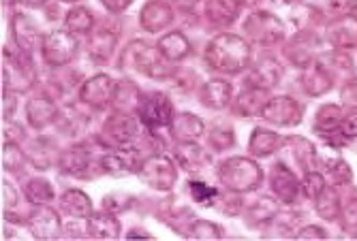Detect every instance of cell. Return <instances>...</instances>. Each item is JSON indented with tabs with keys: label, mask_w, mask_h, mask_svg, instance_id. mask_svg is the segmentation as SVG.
<instances>
[{
	"label": "cell",
	"mask_w": 357,
	"mask_h": 241,
	"mask_svg": "<svg viewBox=\"0 0 357 241\" xmlns=\"http://www.w3.org/2000/svg\"><path fill=\"white\" fill-rule=\"evenodd\" d=\"M11 30L15 34V43L24 54H32L39 47V30L26 15H15L11 22Z\"/></svg>",
	"instance_id": "cell-13"
},
{
	"label": "cell",
	"mask_w": 357,
	"mask_h": 241,
	"mask_svg": "<svg viewBox=\"0 0 357 241\" xmlns=\"http://www.w3.org/2000/svg\"><path fill=\"white\" fill-rule=\"evenodd\" d=\"M208 64L220 73H240L250 62V45L238 34H218L208 45Z\"/></svg>",
	"instance_id": "cell-1"
},
{
	"label": "cell",
	"mask_w": 357,
	"mask_h": 241,
	"mask_svg": "<svg viewBox=\"0 0 357 241\" xmlns=\"http://www.w3.org/2000/svg\"><path fill=\"white\" fill-rule=\"evenodd\" d=\"M103 3H105V7L112 9V11H122L124 7L131 5V0H103Z\"/></svg>",
	"instance_id": "cell-43"
},
{
	"label": "cell",
	"mask_w": 357,
	"mask_h": 241,
	"mask_svg": "<svg viewBox=\"0 0 357 241\" xmlns=\"http://www.w3.org/2000/svg\"><path fill=\"white\" fill-rule=\"evenodd\" d=\"M302 84H304L308 94L321 96V94H326L332 88V77L328 75L326 68L314 64V66H306V71L302 75Z\"/></svg>",
	"instance_id": "cell-20"
},
{
	"label": "cell",
	"mask_w": 357,
	"mask_h": 241,
	"mask_svg": "<svg viewBox=\"0 0 357 241\" xmlns=\"http://www.w3.org/2000/svg\"><path fill=\"white\" fill-rule=\"evenodd\" d=\"M41 49H43V58L50 66H64L73 60L77 41L73 34L56 30V32L45 34L41 41Z\"/></svg>",
	"instance_id": "cell-5"
},
{
	"label": "cell",
	"mask_w": 357,
	"mask_h": 241,
	"mask_svg": "<svg viewBox=\"0 0 357 241\" xmlns=\"http://www.w3.org/2000/svg\"><path fill=\"white\" fill-rule=\"evenodd\" d=\"M357 9V0H330V11L336 15H351Z\"/></svg>",
	"instance_id": "cell-39"
},
{
	"label": "cell",
	"mask_w": 357,
	"mask_h": 241,
	"mask_svg": "<svg viewBox=\"0 0 357 241\" xmlns=\"http://www.w3.org/2000/svg\"><path fill=\"white\" fill-rule=\"evenodd\" d=\"M174 20V11L169 5L158 3V0H152L142 9V26L148 32H158L172 24Z\"/></svg>",
	"instance_id": "cell-12"
},
{
	"label": "cell",
	"mask_w": 357,
	"mask_h": 241,
	"mask_svg": "<svg viewBox=\"0 0 357 241\" xmlns=\"http://www.w3.org/2000/svg\"><path fill=\"white\" fill-rule=\"evenodd\" d=\"M28 120H30L32 126L43 128V126H47V124H52L56 120V107L45 98L32 100L28 105Z\"/></svg>",
	"instance_id": "cell-26"
},
{
	"label": "cell",
	"mask_w": 357,
	"mask_h": 241,
	"mask_svg": "<svg viewBox=\"0 0 357 241\" xmlns=\"http://www.w3.org/2000/svg\"><path fill=\"white\" fill-rule=\"evenodd\" d=\"M26 196L35 205H45L54 199V190L45 180H32L26 188Z\"/></svg>",
	"instance_id": "cell-33"
},
{
	"label": "cell",
	"mask_w": 357,
	"mask_h": 241,
	"mask_svg": "<svg viewBox=\"0 0 357 241\" xmlns=\"http://www.w3.org/2000/svg\"><path fill=\"white\" fill-rule=\"evenodd\" d=\"M105 134L109 137V143L118 150H124V152H133L135 148V141H137V124L133 122V118H128L126 114L122 116H114L105 122L103 126Z\"/></svg>",
	"instance_id": "cell-7"
},
{
	"label": "cell",
	"mask_w": 357,
	"mask_h": 241,
	"mask_svg": "<svg viewBox=\"0 0 357 241\" xmlns=\"http://www.w3.org/2000/svg\"><path fill=\"white\" fill-rule=\"evenodd\" d=\"M101 164H103V169L105 171H109V173H114V176H118V173H124V171H128V164L126 160H124V156H120V154H109V156H105L103 160H101Z\"/></svg>",
	"instance_id": "cell-35"
},
{
	"label": "cell",
	"mask_w": 357,
	"mask_h": 241,
	"mask_svg": "<svg viewBox=\"0 0 357 241\" xmlns=\"http://www.w3.org/2000/svg\"><path fill=\"white\" fill-rule=\"evenodd\" d=\"M344 220H347L349 226H357V201L347 205V210H344Z\"/></svg>",
	"instance_id": "cell-42"
},
{
	"label": "cell",
	"mask_w": 357,
	"mask_h": 241,
	"mask_svg": "<svg viewBox=\"0 0 357 241\" xmlns=\"http://www.w3.org/2000/svg\"><path fill=\"white\" fill-rule=\"evenodd\" d=\"M206 13H208L210 22L225 26V24L236 22V17L240 13V5L236 3V0H208Z\"/></svg>",
	"instance_id": "cell-19"
},
{
	"label": "cell",
	"mask_w": 357,
	"mask_h": 241,
	"mask_svg": "<svg viewBox=\"0 0 357 241\" xmlns=\"http://www.w3.org/2000/svg\"><path fill=\"white\" fill-rule=\"evenodd\" d=\"M116 43H118V34H116V32H112V30H107V28H99V30H96V32L92 34V37H90L88 52H90L92 60H96V62H105V60L112 56Z\"/></svg>",
	"instance_id": "cell-16"
},
{
	"label": "cell",
	"mask_w": 357,
	"mask_h": 241,
	"mask_svg": "<svg viewBox=\"0 0 357 241\" xmlns=\"http://www.w3.org/2000/svg\"><path fill=\"white\" fill-rule=\"evenodd\" d=\"M190 192H192V199L199 201V203H208L210 199L216 196V188L206 186L202 182H190Z\"/></svg>",
	"instance_id": "cell-36"
},
{
	"label": "cell",
	"mask_w": 357,
	"mask_h": 241,
	"mask_svg": "<svg viewBox=\"0 0 357 241\" xmlns=\"http://www.w3.org/2000/svg\"><path fill=\"white\" fill-rule=\"evenodd\" d=\"M202 100H204V105H208L212 109L227 107L231 100V84L220 81V79L208 81L202 90Z\"/></svg>",
	"instance_id": "cell-17"
},
{
	"label": "cell",
	"mask_w": 357,
	"mask_h": 241,
	"mask_svg": "<svg viewBox=\"0 0 357 241\" xmlns=\"http://www.w3.org/2000/svg\"><path fill=\"white\" fill-rule=\"evenodd\" d=\"M122 64H133L139 73L152 77V79H167L174 68H169L167 58L160 54L158 47H152L148 43H131L126 49V56L122 58Z\"/></svg>",
	"instance_id": "cell-2"
},
{
	"label": "cell",
	"mask_w": 357,
	"mask_h": 241,
	"mask_svg": "<svg viewBox=\"0 0 357 241\" xmlns=\"http://www.w3.org/2000/svg\"><path fill=\"white\" fill-rule=\"evenodd\" d=\"M246 34L257 41V43H264V45H270V43H276L280 37H282V26L280 22L270 15V13H255L248 22H246Z\"/></svg>",
	"instance_id": "cell-9"
},
{
	"label": "cell",
	"mask_w": 357,
	"mask_h": 241,
	"mask_svg": "<svg viewBox=\"0 0 357 241\" xmlns=\"http://www.w3.org/2000/svg\"><path fill=\"white\" fill-rule=\"evenodd\" d=\"M137 116H139L142 124H146L150 128L167 126L174 120L172 100L165 94H160V92L142 94L139 107H137Z\"/></svg>",
	"instance_id": "cell-4"
},
{
	"label": "cell",
	"mask_w": 357,
	"mask_h": 241,
	"mask_svg": "<svg viewBox=\"0 0 357 241\" xmlns=\"http://www.w3.org/2000/svg\"><path fill=\"white\" fill-rule=\"evenodd\" d=\"M266 107V100H264V88H250L248 92H244L238 100V114L244 116H255V114H261V109Z\"/></svg>",
	"instance_id": "cell-28"
},
{
	"label": "cell",
	"mask_w": 357,
	"mask_h": 241,
	"mask_svg": "<svg viewBox=\"0 0 357 241\" xmlns=\"http://www.w3.org/2000/svg\"><path fill=\"white\" fill-rule=\"evenodd\" d=\"M280 146L278 134L268 132V130H255L252 139H250V152L257 156H270L276 152V148Z\"/></svg>",
	"instance_id": "cell-27"
},
{
	"label": "cell",
	"mask_w": 357,
	"mask_h": 241,
	"mask_svg": "<svg viewBox=\"0 0 357 241\" xmlns=\"http://www.w3.org/2000/svg\"><path fill=\"white\" fill-rule=\"evenodd\" d=\"M272 188L274 192L278 194L280 201L284 203H294L296 196H298V180L296 176L291 173V171L284 166V164H276L274 166V176H272Z\"/></svg>",
	"instance_id": "cell-14"
},
{
	"label": "cell",
	"mask_w": 357,
	"mask_h": 241,
	"mask_svg": "<svg viewBox=\"0 0 357 241\" xmlns=\"http://www.w3.org/2000/svg\"><path fill=\"white\" fill-rule=\"evenodd\" d=\"M178 3L182 5V7H188V5H195L197 0H178Z\"/></svg>",
	"instance_id": "cell-45"
},
{
	"label": "cell",
	"mask_w": 357,
	"mask_h": 241,
	"mask_svg": "<svg viewBox=\"0 0 357 241\" xmlns=\"http://www.w3.org/2000/svg\"><path fill=\"white\" fill-rule=\"evenodd\" d=\"M328 37L336 47H357V17L342 15L328 28Z\"/></svg>",
	"instance_id": "cell-11"
},
{
	"label": "cell",
	"mask_w": 357,
	"mask_h": 241,
	"mask_svg": "<svg viewBox=\"0 0 357 241\" xmlns=\"http://www.w3.org/2000/svg\"><path fill=\"white\" fill-rule=\"evenodd\" d=\"M323 190H326V180H323L321 173H314V171H310V173L306 176L304 180V192L312 199H317Z\"/></svg>",
	"instance_id": "cell-34"
},
{
	"label": "cell",
	"mask_w": 357,
	"mask_h": 241,
	"mask_svg": "<svg viewBox=\"0 0 357 241\" xmlns=\"http://www.w3.org/2000/svg\"><path fill=\"white\" fill-rule=\"evenodd\" d=\"M308 237H312V239H326V231H321L319 226H306V228H302L298 233V239H308Z\"/></svg>",
	"instance_id": "cell-41"
},
{
	"label": "cell",
	"mask_w": 357,
	"mask_h": 241,
	"mask_svg": "<svg viewBox=\"0 0 357 241\" xmlns=\"http://www.w3.org/2000/svg\"><path fill=\"white\" fill-rule=\"evenodd\" d=\"M22 5H26V7H41L45 0H20Z\"/></svg>",
	"instance_id": "cell-44"
},
{
	"label": "cell",
	"mask_w": 357,
	"mask_h": 241,
	"mask_svg": "<svg viewBox=\"0 0 357 241\" xmlns=\"http://www.w3.org/2000/svg\"><path fill=\"white\" fill-rule=\"evenodd\" d=\"M192 235L197 239H218L220 237V231L208 222H197L192 226Z\"/></svg>",
	"instance_id": "cell-38"
},
{
	"label": "cell",
	"mask_w": 357,
	"mask_h": 241,
	"mask_svg": "<svg viewBox=\"0 0 357 241\" xmlns=\"http://www.w3.org/2000/svg\"><path fill=\"white\" fill-rule=\"evenodd\" d=\"M62 3H75V0H62Z\"/></svg>",
	"instance_id": "cell-46"
},
{
	"label": "cell",
	"mask_w": 357,
	"mask_h": 241,
	"mask_svg": "<svg viewBox=\"0 0 357 241\" xmlns=\"http://www.w3.org/2000/svg\"><path fill=\"white\" fill-rule=\"evenodd\" d=\"M88 158H90V156H88L86 148L77 146V148L69 150L67 154L62 156L60 169L64 171V173H79V171H84V169L88 166Z\"/></svg>",
	"instance_id": "cell-30"
},
{
	"label": "cell",
	"mask_w": 357,
	"mask_h": 241,
	"mask_svg": "<svg viewBox=\"0 0 357 241\" xmlns=\"http://www.w3.org/2000/svg\"><path fill=\"white\" fill-rule=\"evenodd\" d=\"M92 24H94L92 13L86 11V9H82V7H77V9H73V11L67 13V30L73 32V34H86V32H90Z\"/></svg>",
	"instance_id": "cell-31"
},
{
	"label": "cell",
	"mask_w": 357,
	"mask_h": 241,
	"mask_svg": "<svg viewBox=\"0 0 357 241\" xmlns=\"http://www.w3.org/2000/svg\"><path fill=\"white\" fill-rule=\"evenodd\" d=\"M88 235L96 239H116L120 235V224L114 216L107 214H96L88 218Z\"/></svg>",
	"instance_id": "cell-23"
},
{
	"label": "cell",
	"mask_w": 357,
	"mask_h": 241,
	"mask_svg": "<svg viewBox=\"0 0 357 241\" xmlns=\"http://www.w3.org/2000/svg\"><path fill=\"white\" fill-rule=\"evenodd\" d=\"M24 162V158H22V154L17 152V146L13 143V141H7V146H5V166L9 169V171H17V166Z\"/></svg>",
	"instance_id": "cell-37"
},
{
	"label": "cell",
	"mask_w": 357,
	"mask_h": 241,
	"mask_svg": "<svg viewBox=\"0 0 357 241\" xmlns=\"http://www.w3.org/2000/svg\"><path fill=\"white\" fill-rule=\"evenodd\" d=\"M342 128L347 130L349 137H357V109H353V111L344 118Z\"/></svg>",
	"instance_id": "cell-40"
},
{
	"label": "cell",
	"mask_w": 357,
	"mask_h": 241,
	"mask_svg": "<svg viewBox=\"0 0 357 241\" xmlns=\"http://www.w3.org/2000/svg\"><path fill=\"white\" fill-rule=\"evenodd\" d=\"M160 49V54H163L167 60L172 62H178V60H184L190 52V43L188 39L184 37L182 32H172V34H165L163 39L158 41L156 45Z\"/></svg>",
	"instance_id": "cell-18"
},
{
	"label": "cell",
	"mask_w": 357,
	"mask_h": 241,
	"mask_svg": "<svg viewBox=\"0 0 357 241\" xmlns=\"http://www.w3.org/2000/svg\"><path fill=\"white\" fill-rule=\"evenodd\" d=\"M114 92H116V86L107 75H96L90 81H86L79 96L84 102H88L92 107H103L107 102H112Z\"/></svg>",
	"instance_id": "cell-10"
},
{
	"label": "cell",
	"mask_w": 357,
	"mask_h": 241,
	"mask_svg": "<svg viewBox=\"0 0 357 241\" xmlns=\"http://www.w3.org/2000/svg\"><path fill=\"white\" fill-rule=\"evenodd\" d=\"M289 3H298V0H289Z\"/></svg>",
	"instance_id": "cell-47"
},
{
	"label": "cell",
	"mask_w": 357,
	"mask_h": 241,
	"mask_svg": "<svg viewBox=\"0 0 357 241\" xmlns=\"http://www.w3.org/2000/svg\"><path fill=\"white\" fill-rule=\"evenodd\" d=\"M178 160L182 166L190 169V171H197L199 166L210 162V156L199 148V146H192V141H182L178 148Z\"/></svg>",
	"instance_id": "cell-24"
},
{
	"label": "cell",
	"mask_w": 357,
	"mask_h": 241,
	"mask_svg": "<svg viewBox=\"0 0 357 241\" xmlns=\"http://www.w3.org/2000/svg\"><path fill=\"white\" fill-rule=\"evenodd\" d=\"M30 231L39 239H54L60 233L58 214L50 208H41L35 216L30 218Z\"/></svg>",
	"instance_id": "cell-15"
},
{
	"label": "cell",
	"mask_w": 357,
	"mask_h": 241,
	"mask_svg": "<svg viewBox=\"0 0 357 241\" xmlns=\"http://www.w3.org/2000/svg\"><path fill=\"white\" fill-rule=\"evenodd\" d=\"M139 176L156 190H172L176 184V166L167 156H150L142 162L139 166Z\"/></svg>",
	"instance_id": "cell-6"
},
{
	"label": "cell",
	"mask_w": 357,
	"mask_h": 241,
	"mask_svg": "<svg viewBox=\"0 0 357 241\" xmlns=\"http://www.w3.org/2000/svg\"><path fill=\"white\" fill-rule=\"evenodd\" d=\"M344 122V118L340 116V109L338 107H323L317 116V128L326 134V132H332L336 128H340Z\"/></svg>",
	"instance_id": "cell-32"
},
{
	"label": "cell",
	"mask_w": 357,
	"mask_h": 241,
	"mask_svg": "<svg viewBox=\"0 0 357 241\" xmlns=\"http://www.w3.org/2000/svg\"><path fill=\"white\" fill-rule=\"evenodd\" d=\"M261 118H266L268 122L278 124V126H291L302 120V107L294 98L278 96V98H272L266 102V107L261 109Z\"/></svg>",
	"instance_id": "cell-8"
},
{
	"label": "cell",
	"mask_w": 357,
	"mask_h": 241,
	"mask_svg": "<svg viewBox=\"0 0 357 241\" xmlns=\"http://www.w3.org/2000/svg\"><path fill=\"white\" fill-rule=\"evenodd\" d=\"M280 73H282V68H280L278 62H274V60H264V62L259 64V66L255 68V71L250 73L248 81H250L252 88H264V90H268V88H272V86L280 79Z\"/></svg>",
	"instance_id": "cell-21"
},
{
	"label": "cell",
	"mask_w": 357,
	"mask_h": 241,
	"mask_svg": "<svg viewBox=\"0 0 357 241\" xmlns=\"http://www.w3.org/2000/svg\"><path fill=\"white\" fill-rule=\"evenodd\" d=\"M317 214L326 220H334L338 218L340 214V201H338V194L334 190H323L319 196H317Z\"/></svg>",
	"instance_id": "cell-29"
},
{
	"label": "cell",
	"mask_w": 357,
	"mask_h": 241,
	"mask_svg": "<svg viewBox=\"0 0 357 241\" xmlns=\"http://www.w3.org/2000/svg\"><path fill=\"white\" fill-rule=\"evenodd\" d=\"M218 178L220 182L234 190V192H242V190H252L261 184V171L252 160L246 158H231L220 164L218 171Z\"/></svg>",
	"instance_id": "cell-3"
},
{
	"label": "cell",
	"mask_w": 357,
	"mask_h": 241,
	"mask_svg": "<svg viewBox=\"0 0 357 241\" xmlns=\"http://www.w3.org/2000/svg\"><path fill=\"white\" fill-rule=\"evenodd\" d=\"M60 205H62V210L67 214H71V216H90V210H92L90 199L82 190L64 192L62 199H60Z\"/></svg>",
	"instance_id": "cell-25"
},
{
	"label": "cell",
	"mask_w": 357,
	"mask_h": 241,
	"mask_svg": "<svg viewBox=\"0 0 357 241\" xmlns=\"http://www.w3.org/2000/svg\"><path fill=\"white\" fill-rule=\"evenodd\" d=\"M174 137L182 143V141H192V139H197V137L204 132V124L199 118H195L190 114H180L174 118Z\"/></svg>",
	"instance_id": "cell-22"
}]
</instances>
